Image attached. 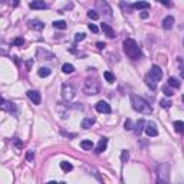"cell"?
<instances>
[{
    "instance_id": "cell-14",
    "label": "cell",
    "mask_w": 184,
    "mask_h": 184,
    "mask_svg": "<svg viewBox=\"0 0 184 184\" xmlns=\"http://www.w3.org/2000/svg\"><path fill=\"white\" fill-rule=\"evenodd\" d=\"M106 145H108V138H105V137L101 138V140H99V143H98V145H97V148H95V152H97V154H99V152L105 151Z\"/></svg>"
},
{
    "instance_id": "cell-7",
    "label": "cell",
    "mask_w": 184,
    "mask_h": 184,
    "mask_svg": "<svg viewBox=\"0 0 184 184\" xmlns=\"http://www.w3.org/2000/svg\"><path fill=\"white\" fill-rule=\"evenodd\" d=\"M95 109L98 112H101V114H109L111 112V106H109V104L106 101H99L95 105Z\"/></svg>"
},
{
    "instance_id": "cell-13",
    "label": "cell",
    "mask_w": 184,
    "mask_h": 184,
    "mask_svg": "<svg viewBox=\"0 0 184 184\" xmlns=\"http://www.w3.org/2000/svg\"><path fill=\"white\" fill-rule=\"evenodd\" d=\"M27 26L30 27V29H33V30H42V29L45 27V25H43L40 20L32 19V20H29V22H27Z\"/></svg>"
},
{
    "instance_id": "cell-36",
    "label": "cell",
    "mask_w": 184,
    "mask_h": 184,
    "mask_svg": "<svg viewBox=\"0 0 184 184\" xmlns=\"http://www.w3.org/2000/svg\"><path fill=\"white\" fill-rule=\"evenodd\" d=\"M33 158H35V152H33V151H29L26 154V160H27V161H33Z\"/></svg>"
},
{
    "instance_id": "cell-28",
    "label": "cell",
    "mask_w": 184,
    "mask_h": 184,
    "mask_svg": "<svg viewBox=\"0 0 184 184\" xmlns=\"http://www.w3.org/2000/svg\"><path fill=\"white\" fill-rule=\"evenodd\" d=\"M163 92H164V95H165V97H173V95H174V92H173V89H171V88H170L168 85L163 86Z\"/></svg>"
},
{
    "instance_id": "cell-25",
    "label": "cell",
    "mask_w": 184,
    "mask_h": 184,
    "mask_svg": "<svg viewBox=\"0 0 184 184\" xmlns=\"http://www.w3.org/2000/svg\"><path fill=\"white\" fill-rule=\"evenodd\" d=\"M62 71H63V73H73L75 68H73V65H71V63H63Z\"/></svg>"
},
{
    "instance_id": "cell-15",
    "label": "cell",
    "mask_w": 184,
    "mask_h": 184,
    "mask_svg": "<svg viewBox=\"0 0 184 184\" xmlns=\"http://www.w3.org/2000/svg\"><path fill=\"white\" fill-rule=\"evenodd\" d=\"M144 127H145V121H144V119H138L137 124L132 127V130L135 131V134H137V135H141V132L144 131Z\"/></svg>"
},
{
    "instance_id": "cell-38",
    "label": "cell",
    "mask_w": 184,
    "mask_h": 184,
    "mask_svg": "<svg viewBox=\"0 0 184 184\" xmlns=\"http://www.w3.org/2000/svg\"><path fill=\"white\" fill-rule=\"evenodd\" d=\"M157 2L163 3V5H164V6H167V7H171V2H170V0H157Z\"/></svg>"
},
{
    "instance_id": "cell-37",
    "label": "cell",
    "mask_w": 184,
    "mask_h": 184,
    "mask_svg": "<svg viewBox=\"0 0 184 184\" xmlns=\"http://www.w3.org/2000/svg\"><path fill=\"white\" fill-rule=\"evenodd\" d=\"M88 27H89V30H92L94 33H97V32H98V27L95 26L94 23H89V25H88Z\"/></svg>"
},
{
    "instance_id": "cell-18",
    "label": "cell",
    "mask_w": 184,
    "mask_h": 184,
    "mask_svg": "<svg viewBox=\"0 0 184 184\" xmlns=\"http://www.w3.org/2000/svg\"><path fill=\"white\" fill-rule=\"evenodd\" d=\"M173 26H174V17L173 16L164 17V20H163V27L168 30V29H173Z\"/></svg>"
},
{
    "instance_id": "cell-31",
    "label": "cell",
    "mask_w": 184,
    "mask_h": 184,
    "mask_svg": "<svg viewBox=\"0 0 184 184\" xmlns=\"http://www.w3.org/2000/svg\"><path fill=\"white\" fill-rule=\"evenodd\" d=\"M13 45L17 46V48H22V46L25 45V40H23V38H16L13 40Z\"/></svg>"
},
{
    "instance_id": "cell-2",
    "label": "cell",
    "mask_w": 184,
    "mask_h": 184,
    "mask_svg": "<svg viewBox=\"0 0 184 184\" xmlns=\"http://www.w3.org/2000/svg\"><path fill=\"white\" fill-rule=\"evenodd\" d=\"M124 51L127 53V56L128 58H131V59H140V58H143V52H141V49L138 48L137 42L134 39H125L124 40Z\"/></svg>"
},
{
    "instance_id": "cell-17",
    "label": "cell",
    "mask_w": 184,
    "mask_h": 184,
    "mask_svg": "<svg viewBox=\"0 0 184 184\" xmlns=\"http://www.w3.org/2000/svg\"><path fill=\"white\" fill-rule=\"evenodd\" d=\"M94 124H95V118H92V117H88V118H84V119H82V122H81V127H82L84 130H88V128H91Z\"/></svg>"
},
{
    "instance_id": "cell-22",
    "label": "cell",
    "mask_w": 184,
    "mask_h": 184,
    "mask_svg": "<svg viewBox=\"0 0 184 184\" xmlns=\"http://www.w3.org/2000/svg\"><path fill=\"white\" fill-rule=\"evenodd\" d=\"M60 168L65 171V173H69V171H72L73 165L69 161H60Z\"/></svg>"
},
{
    "instance_id": "cell-8",
    "label": "cell",
    "mask_w": 184,
    "mask_h": 184,
    "mask_svg": "<svg viewBox=\"0 0 184 184\" xmlns=\"http://www.w3.org/2000/svg\"><path fill=\"white\" fill-rule=\"evenodd\" d=\"M145 125H147V127H144L145 134H147L148 137H157L158 130L155 128V124H154V122H150V124H145Z\"/></svg>"
},
{
    "instance_id": "cell-1",
    "label": "cell",
    "mask_w": 184,
    "mask_h": 184,
    "mask_svg": "<svg viewBox=\"0 0 184 184\" xmlns=\"http://www.w3.org/2000/svg\"><path fill=\"white\" fill-rule=\"evenodd\" d=\"M131 105L135 111L141 112V114H145V115H150L152 112L151 105L143 97H140V95H131Z\"/></svg>"
},
{
    "instance_id": "cell-34",
    "label": "cell",
    "mask_w": 184,
    "mask_h": 184,
    "mask_svg": "<svg viewBox=\"0 0 184 184\" xmlns=\"http://www.w3.org/2000/svg\"><path fill=\"white\" fill-rule=\"evenodd\" d=\"M86 38V35L85 33H76V35H75V42H81V40H84Z\"/></svg>"
},
{
    "instance_id": "cell-16",
    "label": "cell",
    "mask_w": 184,
    "mask_h": 184,
    "mask_svg": "<svg viewBox=\"0 0 184 184\" xmlns=\"http://www.w3.org/2000/svg\"><path fill=\"white\" fill-rule=\"evenodd\" d=\"M0 109H3V111H9V112H12V111H16V106H14L13 102H7V101H3L2 104H0Z\"/></svg>"
},
{
    "instance_id": "cell-30",
    "label": "cell",
    "mask_w": 184,
    "mask_h": 184,
    "mask_svg": "<svg viewBox=\"0 0 184 184\" xmlns=\"http://www.w3.org/2000/svg\"><path fill=\"white\" fill-rule=\"evenodd\" d=\"M88 17L89 19H92V20H98L99 19V14L95 12V10H89L88 12Z\"/></svg>"
},
{
    "instance_id": "cell-24",
    "label": "cell",
    "mask_w": 184,
    "mask_h": 184,
    "mask_svg": "<svg viewBox=\"0 0 184 184\" xmlns=\"http://www.w3.org/2000/svg\"><path fill=\"white\" fill-rule=\"evenodd\" d=\"M53 27H56V29H60V30H63L68 27L65 20H56V22H53Z\"/></svg>"
},
{
    "instance_id": "cell-40",
    "label": "cell",
    "mask_w": 184,
    "mask_h": 184,
    "mask_svg": "<svg viewBox=\"0 0 184 184\" xmlns=\"http://www.w3.org/2000/svg\"><path fill=\"white\" fill-rule=\"evenodd\" d=\"M140 16H141V19H147V17L150 16V13H148V12H141Z\"/></svg>"
},
{
    "instance_id": "cell-23",
    "label": "cell",
    "mask_w": 184,
    "mask_h": 184,
    "mask_svg": "<svg viewBox=\"0 0 184 184\" xmlns=\"http://www.w3.org/2000/svg\"><path fill=\"white\" fill-rule=\"evenodd\" d=\"M81 147H82L85 151H89V150H92L94 144H92V141H89V140H84V141H81Z\"/></svg>"
},
{
    "instance_id": "cell-9",
    "label": "cell",
    "mask_w": 184,
    "mask_h": 184,
    "mask_svg": "<svg viewBox=\"0 0 184 184\" xmlns=\"http://www.w3.org/2000/svg\"><path fill=\"white\" fill-rule=\"evenodd\" d=\"M29 7L35 9V10H43V9H48V5H46L43 0H35V2L29 3Z\"/></svg>"
},
{
    "instance_id": "cell-21",
    "label": "cell",
    "mask_w": 184,
    "mask_h": 184,
    "mask_svg": "<svg viewBox=\"0 0 184 184\" xmlns=\"http://www.w3.org/2000/svg\"><path fill=\"white\" fill-rule=\"evenodd\" d=\"M52 73V71L49 69V68H39V71H38V75H39L40 78H46V76H49Z\"/></svg>"
},
{
    "instance_id": "cell-10",
    "label": "cell",
    "mask_w": 184,
    "mask_h": 184,
    "mask_svg": "<svg viewBox=\"0 0 184 184\" xmlns=\"http://www.w3.org/2000/svg\"><path fill=\"white\" fill-rule=\"evenodd\" d=\"M97 7H98V9H101V10H102V13H105L106 16H111V14H112L111 7L108 6L104 0H98V2H97Z\"/></svg>"
},
{
    "instance_id": "cell-5",
    "label": "cell",
    "mask_w": 184,
    "mask_h": 184,
    "mask_svg": "<svg viewBox=\"0 0 184 184\" xmlns=\"http://www.w3.org/2000/svg\"><path fill=\"white\" fill-rule=\"evenodd\" d=\"M148 78L152 79L155 84H157L158 81H161V78H163V71H161V68L157 65H154L150 69V73H148Z\"/></svg>"
},
{
    "instance_id": "cell-32",
    "label": "cell",
    "mask_w": 184,
    "mask_h": 184,
    "mask_svg": "<svg viewBox=\"0 0 184 184\" xmlns=\"http://www.w3.org/2000/svg\"><path fill=\"white\" fill-rule=\"evenodd\" d=\"M160 105L163 106V108H170L171 101H168V99H161V101H160Z\"/></svg>"
},
{
    "instance_id": "cell-19",
    "label": "cell",
    "mask_w": 184,
    "mask_h": 184,
    "mask_svg": "<svg viewBox=\"0 0 184 184\" xmlns=\"http://www.w3.org/2000/svg\"><path fill=\"white\" fill-rule=\"evenodd\" d=\"M132 7L138 9V10H147V9H150V3L148 2H137L132 5Z\"/></svg>"
},
{
    "instance_id": "cell-29",
    "label": "cell",
    "mask_w": 184,
    "mask_h": 184,
    "mask_svg": "<svg viewBox=\"0 0 184 184\" xmlns=\"http://www.w3.org/2000/svg\"><path fill=\"white\" fill-rule=\"evenodd\" d=\"M128 158H130V152L127 151V150H122V151H121V161H122V163H127Z\"/></svg>"
},
{
    "instance_id": "cell-6",
    "label": "cell",
    "mask_w": 184,
    "mask_h": 184,
    "mask_svg": "<svg viewBox=\"0 0 184 184\" xmlns=\"http://www.w3.org/2000/svg\"><path fill=\"white\" fill-rule=\"evenodd\" d=\"M36 58H39V59L42 60H51L55 58V55H53L52 52H49V51H45L43 48H39L38 49V52H36Z\"/></svg>"
},
{
    "instance_id": "cell-41",
    "label": "cell",
    "mask_w": 184,
    "mask_h": 184,
    "mask_svg": "<svg viewBox=\"0 0 184 184\" xmlns=\"http://www.w3.org/2000/svg\"><path fill=\"white\" fill-rule=\"evenodd\" d=\"M105 43H102V42H98V43H97V48H98V49H104V48H105Z\"/></svg>"
},
{
    "instance_id": "cell-35",
    "label": "cell",
    "mask_w": 184,
    "mask_h": 184,
    "mask_svg": "<svg viewBox=\"0 0 184 184\" xmlns=\"http://www.w3.org/2000/svg\"><path fill=\"white\" fill-rule=\"evenodd\" d=\"M145 82H147V85L150 86V88H151L152 91L155 89V86H157V85H155V82H154L152 79H150V78H148V76H147V81H145Z\"/></svg>"
},
{
    "instance_id": "cell-39",
    "label": "cell",
    "mask_w": 184,
    "mask_h": 184,
    "mask_svg": "<svg viewBox=\"0 0 184 184\" xmlns=\"http://www.w3.org/2000/svg\"><path fill=\"white\" fill-rule=\"evenodd\" d=\"M60 134H62V135H66V137H69V138H75V137H76V134H68V132H65V131H62Z\"/></svg>"
},
{
    "instance_id": "cell-11",
    "label": "cell",
    "mask_w": 184,
    "mask_h": 184,
    "mask_svg": "<svg viewBox=\"0 0 184 184\" xmlns=\"http://www.w3.org/2000/svg\"><path fill=\"white\" fill-rule=\"evenodd\" d=\"M27 97L30 98V101H32L35 105H39L40 104V94L38 91H33V89L27 91Z\"/></svg>"
},
{
    "instance_id": "cell-42",
    "label": "cell",
    "mask_w": 184,
    "mask_h": 184,
    "mask_svg": "<svg viewBox=\"0 0 184 184\" xmlns=\"http://www.w3.org/2000/svg\"><path fill=\"white\" fill-rule=\"evenodd\" d=\"M20 5V0H13V7H17Z\"/></svg>"
},
{
    "instance_id": "cell-4",
    "label": "cell",
    "mask_w": 184,
    "mask_h": 184,
    "mask_svg": "<svg viewBox=\"0 0 184 184\" xmlns=\"http://www.w3.org/2000/svg\"><path fill=\"white\" fill-rule=\"evenodd\" d=\"M75 97V88L71 84H63L62 85V98L65 101H72Z\"/></svg>"
},
{
    "instance_id": "cell-43",
    "label": "cell",
    "mask_w": 184,
    "mask_h": 184,
    "mask_svg": "<svg viewBox=\"0 0 184 184\" xmlns=\"http://www.w3.org/2000/svg\"><path fill=\"white\" fill-rule=\"evenodd\" d=\"M3 101H5V99L2 98V95H0V104H2V102H3Z\"/></svg>"
},
{
    "instance_id": "cell-26",
    "label": "cell",
    "mask_w": 184,
    "mask_h": 184,
    "mask_svg": "<svg viewBox=\"0 0 184 184\" xmlns=\"http://www.w3.org/2000/svg\"><path fill=\"white\" fill-rule=\"evenodd\" d=\"M104 78H105L106 82H109V84H114V82H115V76H114L109 71H105V72H104Z\"/></svg>"
},
{
    "instance_id": "cell-20",
    "label": "cell",
    "mask_w": 184,
    "mask_h": 184,
    "mask_svg": "<svg viewBox=\"0 0 184 184\" xmlns=\"http://www.w3.org/2000/svg\"><path fill=\"white\" fill-rule=\"evenodd\" d=\"M167 85L171 86V88H176V89H177V88H180V86H181V82H180L177 78H173V76H171V78H168V81H167Z\"/></svg>"
},
{
    "instance_id": "cell-27",
    "label": "cell",
    "mask_w": 184,
    "mask_h": 184,
    "mask_svg": "<svg viewBox=\"0 0 184 184\" xmlns=\"http://www.w3.org/2000/svg\"><path fill=\"white\" fill-rule=\"evenodd\" d=\"M174 128H176L177 132H183L184 131V122L183 121H176V122H174Z\"/></svg>"
},
{
    "instance_id": "cell-12",
    "label": "cell",
    "mask_w": 184,
    "mask_h": 184,
    "mask_svg": "<svg viewBox=\"0 0 184 184\" xmlns=\"http://www.w3.org/2000/svg\"><path fill=\"white\" fill-rule=\"evenodd\" d=\"M101 29H102V32L105 33L109 39H114V38H115V32H114V29H112L109 25H106V23H101Z\"/></svg>"
},
{
    "instance_id": "cell-3",
    "label": "cell",
    "mask_w": 184,
    "mask_h": 184,
    "mask_svg": "<svg viewBox=\"0 0 184 184\" xmlns=\"http://www.w3.org/2000/svg\"><path fill=\"white\" fill-rule=\"evenodd\" d=\"M82 91L85 92L86 95H97V94L99 92V82L97 81V79L86 78L85 82H84Z\"/></svg>"
},
{
    "instance_id": "cell-33",
    "label": "cell",
    "mask_w": 184,
    "mask_h": 184,
    "mask_svg": "<svg viewBox=\"0 0 184 184\" xmlns=\"http://www.w3.org/2000/svg\"><path fill=\"white\" fill-rule=\"evenodd\" d=\"M124 128L127 130V131H130V130H132V121L130 118L128 119H125V122H124Z\"/></svg>"
},
{
    "instance_id": "cell-44",
    "label": "cell",
    "mask_w": 184,
    "mask_h": 184,
    "mask_svg": "<svg viewBox=\"0 0 184 184\" xmlns=\"http://www.w3.org/2000/svg\"><path fill=\"white\" fill-rule=\"evenodd\" d=\"M0 2H2V3H5V2H6V0H0Z\"/></svg>"
}]
</instances>
